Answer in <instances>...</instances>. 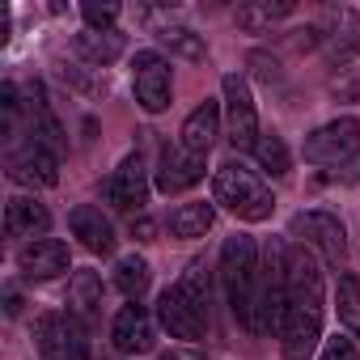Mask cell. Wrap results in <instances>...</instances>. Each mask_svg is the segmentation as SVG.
Masks as SVG:
<instances>
[{"label":"cell","mask_w":360,"mask_h":360,"mask_svg":"<svg viewBox=\"0 0 360 360\" xmlns=\"http://www.w3.org/2000/svg\"><path fill=\"white\" fill-rule=\"evenodd\" d=\"M106 204L119 208V212H144V204H148V178H144L140 153H127V157L119 161V169L110 174V183H106Z\"/></svg>","instance_id":"cell-9"},{"label":"cell","mask_w":360,"mask_h":360,"mask_svg":"<svg viewBox=\"0 0 360 360\" xmlns=\"http://www.w3.org/2000/svg\"><path fill=\"white\" fill-rule=\"evenodd\" d=\"M221 89H225V136H229V144L255 153V144H259L263 131H259V115H255V98H250L246 77L229 72L221 81Z\"/></svg>","instance_id":"cell-6"},{"label":"cell","mask_w":360,"mask_h":360,"mask_svg":"<svg viewBox=\"0 0 360 360\" xmlns=\"http://www.w3.org/2000/svg\"><path fill=\"white\" fill-rule=\"evenodd\" d=\"M131 72H136V102L148 115H161L169 106V60L157 51H140Z\"/></svg>","instance_id":"cell-10"},{"label":"cell","mask_w":360,"mask_h":360,"mask_svg":"<svg viewBox=\"0 0 360 360\" xmlns=\"http://www.w3.org/2000/svg\"><path fill=\"white\" fill-rule=\"evenodd\" d=\"M157 39L169 47V56H183V60H191V64H200V60H204V43H200V34H195V30H187V26H165Z\"/></svg>","instance_id":"cell-26"},{"label":"cell","mask_w":360,"mask_h":360,"mask_svg":"<svg viewBox=\"0 0 360 360\" xmlns=\"http://www.w3.org/2000/svg\"><path fill=\"white\" fill-rule=\"evenodd\" d=\"M255 157H259V165L271 174V178H284L288 169H292V157H288V144L276 136V131H263L259 136V144H255Z\"/></svg>","instance_id":"cell-25"},{"label":"cell","mask_w":360,"mask_h":360,"mask_svg":"<svg viewBox=\"0 0 360 360\" xmlns=\"http://www.w3.org/2000/svg\"><path fill=\"white\" fill-rule=\"evenodd\" d=\"M212 195L221 208H229L233 217L242 221H267L276 200H271V187L263 183V178L255 169H246L238 157H229L217 174H212Z\"/></svg>","instance_id":"cell-3"},{"label":"cell","mask_w":360,"mask_h":360,"mask_svg":"<svg viewBox=\"0 0 360 360\" xmlns=\"http://www.w3.org/2000/svg\"><path fill=\"white\" fill-rule=\"evenodd\" d=\"M200 178H204V157H200V153H187L183 144H178V148H161V161H157V191L178 195V191L195 187Z\"/></svg>","instance_id":"cell-12"},{"label":"cell","mask_w":360,"mask_h":360,"mask_svg":"<svg viewBox=\"0 0 360 360\" xmlns=\"http://www.w3.org/2000/svg\"><path fill=\"white\" fill-rule=\"evenodd\" d=\"M217 136H221V106H217V102H200V106L187 115L183 131H178V144H183L187 153L208 157V148L217 144Z\"/></svg>","instance_id":"cell-17"},{"label":"cell","mask_w":360,"mask_h":360,"mask_svg":"<svg viewBox=\"0 0 360 360\" xmlns=\"http://www.w3.org/2000/svg\"><path fill=\"white\" fill-rule=\"evenodd\" d=\"M161 360H208L200 347H169V352H161Z\"/></svg>","instance_id":"cell-34"},{"label":"cell","mask_w":360,"mask_h":360,"mask_svg":"<svg viewBox=\"0 0 360 360\" xmlns=\"http://www.w3.org/2000/svg\"><path fill=\"white\" fill-rule=\"evenodd\" d=\"M0 110H5V136H13L18 115H22V98H18V85H13V81L0 85Z\"/></svg>","instance_id":"cell-29"},{"label":"cell","mask_w":360,"mask_h":360,"mask_svg":"<svg viewBox=\"0 0 360 360\" xmlns=\"http://www.w3.org/2000/svg\"><path fill=\"white\" fill-rule=\"evenodd\" d=\"M339 43H343V51H360V18L356 13H339Z\"/></svg>","instance_id":"cell-30"},{"label":"cell","mask_w":360,"mask_h":360,"mask_svg":"<svg viewBox=\"0 0 360 360\" xmlns=\"http://www.w3.org/2000/svg\"><path fill=\"white\" fill-rule=\"evenodd\" d=\"M322 360H356V347H352V339H326V352H322Z\"/></svg>","instance_id":"cell-32"},{"label":"cell","mask_w":360,"mask_h":360,"mask_svg":"<svg viewBox=\"0 0 360 360\" xmlns=\"http://www.w3.org/2000/svg\"><path fill=\"white\" fill-rule=\"evenodd\" d=\"M217 221V208L212 204H178L169 212V233L174 238H204Z\"/></svg>","instance_id":"cell-22"},{"label":"cell","mask_w":360,"mask_h":360,"mask_svg":"<svg viewBox=\"0 0 360 360\" xmlns=\"http://www.w3.org/2000/svg\"><path fill=\"white\" fill-rule=\"evenodd\" d=\"M115 288L127 297V301H140L148 292V263L140 255H123L115 263Z\"/></svg>","instance_id":"cell-24"},{"label":"cell","mask_w":360,"mask_h":360,"mask_svg":"<svg viewBox=\"0 0 360 360\" xmlns=\"http://www.w3.org/2000/svg\"><path fill=\"white\" fill-rule=\"evenodd\" d=\"M34 347L39 360H89L85 322H77L72 314H43L34 322Z\"/></svg>","instance_id":"cell-5"},{"label":"cell","mask_w":360,"mask_h":360,"mask_svg":"<svg viewBox=\"0 0 360 360\" xmlns=\"http://www.w3.org/2000/svg\"><path fill=\"white\" fill-rule=\"evenodd\" d=\"M250 68H255V72H259L263 81H276V68H280V64H276L271 56H263V51H255V56H250Z\"/></svg>","instance_id":"cell-33"},{"label":"cell","mask_w":360,"mask_h":360,"mask_svg":"<svg viewBox=\"0 0 360 360\" xmlns=\"http://www.w3.org/2000/svg\"><path fill=\"white\" fill-rule=\"evenodd\" d=\"M322 305H326L322 259L305 246H292L288 250V309L280 322L284 360H309V352L322 339Z\"/></svg>","instance_id":"cell-1"},{"label":"cell","mask_w":360,"mask_h":360,"mask_svg":"<svg viewBox=\"0 0 360 360\" xmlns=\"http://www.w3.org/2000/svg\"><path fill=\"white\" fill-rule=\"evenodd\" d=\"M68 225H72V238H77L85 250H94V255H110V250H115V225L102 217V208L77 204L72 217H68Z\"/></svg>","instance_id":"cell-16"},{"label":"cell","mask_w":360,"mask_h":360,"mask_svg":"<svg viewBox=\"0 0 360 360\" xmlns=\"http://www.w3.org/2000/svg\"><path fill=\"white\" fill-rule=\"evenodd\" d=\"M18 267L26 280H56L68 271V242L60 238H39L18 250Z\"/></svg>","instance_id":"cell-13"},{"label":"cell","mask_w":360,"mask_h":360,"mask_svg":"<svg viewBox=\"0 0 360 360\" xmlns=\"http://www.w3.org/2000/svg\"><path fill=\"white\" fill-rule=\"evenodd\" d=\"M339 178H343V183H360V153H356L352 161H343V169H339Z\"/></svg>","instance_id":"cell-35"},{"label":"cell","mask_w":360,"mask_h":360,"mask_svg":"<svg viewBox=\"0 0 360 360\" xmlns=\"http://www.w3.org/2000/svg\"><path fill=\"white\" fill-rule=\"evenodd\" d=\"M5 169H9V178H13L18 187H30V191L60 183V157H56L51 148H43L39 140H26V144L9 148Z\"/></svg>","instance_id":"cell-8"},{"label":"cell","mask_w":360,"mask_h":360,"mask_svg":"<svg viewBox=\"0 0 360 360\" xmlns=\"http://www.w3.org/2000/svg\"><path fill=\"white\" fill-rule=\"evenodd\" d=\"M98 309H102V276L94 267L72 271V280H68V314L77 322H94Z\"/></svg>","instance_id":"cell-18"},{"label":"cell","mask_w":360,"mask_h":360,"mask_svg":"<svg viewBox=\"0 0 360 360\" xmlns=\"http://www.w3.org/2000/svg\"><path fill=\"white\" fill-rule=\"evenodd\" d=\"M81 18H85L89 30H115L119 5H115V0H106V5H98V0H85V5H81Z\"/></svg>","instance_id":"cell-28"},{"label":"cell","mask_w":360,"mask_h":360,"mask_svg":"<svg viewBox=\"0 0 360 360\" xmlns=\"http://www.w3.org/2000/svg\"><path fill=\"white\" fill-rule=\"evenodd\" d=\"M292 13V5H288V0H276V5H271V0H246V5L238 9V26L242 30H250V34H267L276 22H284Z\"/></svg>","instance_id":"cell-20"},{"label":"cell","mask_w":360,"mask_h":360,"mask_svg":"<svg viewBox=\"0 0 360 360\" xmlns=\"http://www.w3.org/2000/svg\"><path fill=\"white\" fill-rule=\"evenodd\" d=\"M47 229H51V212H47L34 195H13V200L5 204V233H9V238L39 242Z\"/></svg>","instance_id":"cell-15"},{"label":"cell","mask_w":360,"mask_h":360,"mask_svg":"<svg viewBox=\"0 0 360 360\" xmlns=\"http://www.w3.org/2000/svg\"><path fill=\"white\" fill-rule=\"evenodd\" d=\"M288 238H292V246L314 250V255H318L322 263H330V267H339L343 255H347L343 225H339V217H330V212H297L292 225H288Z\"/></svg>","instance_id":"cell-4"},{"label":"cell","mask_w":360,"mask_h":360,"mask_svg":"<svg viewBox=\"0 0 360 360\" xmlns=\"http://www.w3.org/2000/svg\"><path fill=\"white\" fill-rule=\"evenodd\" d=\"M335 309H339V322L360 339V276H356V271H339V284H335Z\"/></svg>","instance_id":"cell-23"},{"label":"cell","mask_w":360,"mask_h":360,"mask_svg":"<svg viewBox=\"0 0 360 360\" xmlns=\"http://www.w3.org/2000/svg\"><path fill=\"white\" fill-rule=\"evenodd\" d=\"M77 56H81L85 64L106 68L110 60L123 56V34H119V30H85V34H77Z\"/></svg>","instance_id":"cell-19"},{"label":"cell","mask_w":360,"mask_h":360,"mask_svg":"<svg viewBox=\"0 0 360 360\" xmlns=\"http://www.w3.org/2000/svg\"><path fill=\"white\" fill-rule=\"evenodd\" d=\"M131 233H136V238H140V242H153V233H157V225H153V221H144V217H140V221H131Z\"/></svg>","instance_id":"cell-36"},{"label":"cell","mask_w":360,"mask_h":360,"mask_svg":"<svg viewBox=\"0 0 360 360\" xmlns=\"http://www.w3.org/2000/svg\"><path fill=\"white\" fill-rule=\"evenodd\" d=\"M157 322L169 330V339H187V343L204 339V330H208V314L195 309L178 288H165L157 297Z\"/></svg>","instance_id":"cell-11"},{"label":"cell","mask_w":360,"mask_h":360,"mask_svg":"<svg viewBox=\"0 0 360 360\" xmlns=\"http://www.w3.org/2000/svg\"><path fill=\"white\" fill-rule=\"evenodd\" d=\"M30 119H34V140L43 144V148H64V127H60V119L51 115V106H47V94H43V85H34L30 89Z\"/></svg>","instance_id":"cell-21"},{"label":"cell","mask_w":360,"mask_h":360,"mask_svg":"<svg viewBox=\"0 0 360 360\" xmlns=\"http://www.w3.org/2000/svg\"><path fill=\"white\" fill-rule=\"evenodd\" d=\"M110 339H115V347H119V352H127V356L148 352V347H153V318H148V309H144L140 301L123 305V309L115 314Z\"/></svg>","instance_id":"cell-14"},{"label":"cell","mask_w":360,"mask_h":360,"mask_svg":"<svg viewBox=\"0 0 360 360\" xmlns=\"http://www.w3.org/2000/svg\"><path fill=\"white\" fill-rule=\"evenodd\" d=\"M178 292H183L195 309H204L208 314V267L204 263H187V271L178 276V284H174Z\"/></svg>","instance_id":"cell-27"},{"label":"cell","mask_w":360,"mask_h":360,"mask_svg":"<svg viewBox=\"0 0 360 360\" xmlns=\"http://www.w3.org/2000/svg\"><path fill=\"white\" fill-rule=\"evenodd\" d=\"M360 153V123L356 119H335L305 136V161L314 165H343Z\"/></svg>","instance_id":"cell-7"},{"label":"cell","mask_w":360,"mask_h":360,"mask_svg":"<svg viewBox=\"0 0 360 360\" xmlns=\"http://www.w3.org/2000/svg\"><path fill=\"white\" fill-rule=\"evenodd\" d=\"M330 94H339V98H360V68H347V77H339V81L330 85Z\"/></svg>","instance_id":"cell-31"},{"label":"cell","mask_w":360,"mask_h":360,"mask_svg":"<svg viewBox=\"0 0 360 360\" xmlns=\"http://www.w3.org/2000/svg\"><path fill=\"white\" fill-rule=\"evenodd\" d=\"M259 246L255 238H229L221 246V284H225V297H229V309L233 318L255 330V297H259Z\"/></svg>","instance_id":"cell-2"}]
</instances>
